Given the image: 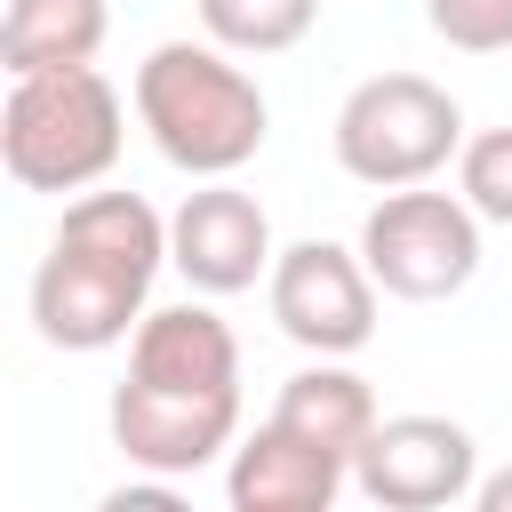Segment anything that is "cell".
<instances>
[{"mask_svg": "<svg viewBox=\"0 0 512 512\" xmlns=\"http://www.w3.org/2000/svg\"><path fill=\"white\" fill-rule=\"evenodd\" d=\"M168 224L144 192H80L32 272V328L56 352H112L144 328Z\"/></svg>", "mask_w": 512, "mask_h": 512, "instance_id": "1", "label": "cell"}, {"mask_svg": "<svg viewBox=\"0 0 512 512\" xmlns=\"http://www.w3.org/2000/svg\"><path fill=\"white\" fill-rule=\"evenodd\" d=\"M136 120L152 128L168 168L216 184V176H232V168H248L264 152L272 104L232 64V48H216V40H160L136 64Z\"/></svg>", "mask_w": 512, "mask_h": 512, "instance_id": "2", "label": "cell"}, {"mask_svg": "<svg viewBox=\"0 0 512 512\" xmlns=\"http://www.w3.org/2000/svg\"><path fill=\"white\" fill-rule=\"evenodd\" d=\"M120 88L96 64L72 72H24L0 104V168L24 192H88L120 160Z\"/></svg>", "mask_w": 512, "mask_h": 512, "instance_id": "3", "label": "cell"}, {"mask_svg": "<svg viewBox=\"0 0 512 512\" xmlns=\"http://www.w3.org/2000/svg\"><path fill=\"white\" fill-rule=\"evenodd\" d=\"M336 168L376 192H408L464 152V112L424 72H376L336 104Z\"/></svg>", "mask_w": 512, "mask_h": 512, "instance_id": "4", "label": "cell"}, {"mask_svg": "<svg viewBox=\"0 0 512 512\" xmlns=\"http://www.w3.org/2000/svg\"><path fill=\"white\" fill-rule=\"evenodd\" d=\"M360 264L376 272L384 296L400 304H440L480 272V216L464 208V192H384L360 224Z\"/></svg>", "mask_w": 512, "mask_h": 512, "instance_id": "5", "label": "cell"}, {"mask_svg": "<svg viewBox=\"0 0 512 512\" xmlns=\"http://www.w3.org/2000/svg\"><path fill=\"white\" fill-rule=\"evenodd\" d=\"M272 320L288 344H304L312 360H344L376 336V272L360 264V248L336 240H296L272 256Z\"/></svg>", "mask_w": 512, "mask_h": 512, "instance_id": "6", "label": "cell"}, {"mask_svg": "<svg viewBox=\"0 0 512 512\" xmlns=\"http://www.w3.org/2000/svg\"><path fill=\"white\" fill-rule=\"evenodd\" d=\"M480 480V448L456 416H384L352 456V488L384 512H440Z\"/></svg>", "mask_w": 512, "mask_h": 512, "instance_id": "7", "label": "cell"}, {"mask_svg": "<svg viewBox=\"0 0 512 512\" xmlns=\"http://www.w3.org/2000/svg\"><path fill=\"white\" fill-rule=\"evenodd\" d=\"M272 216L256 192H240L232 176L184 192V208L168 216V264L200 288V296H240L256 280H272Z\"/></svg>", "mask_w": 512, "mask_h": 512, "instance_id": "8", "label": "cell"}, {"mask_svg": "<svg viewBox=\"0 0 512 512\" xmlns=\"http://www.w3.org/2000/svg\"><path fill=\"white\" fill-rule=\"evenodd\" d=\"M240 432V400H208V392H168L144 376L112 384V448L152 472V480H184L200 464H216Z\"/></svg>", "mask_w": 512, "mask_h": 512, "instance_id": "9", "label": "cell"}, {"mask_svg": "<svg viewBox=\"0 0 512 512\" xmlns=\"http://www.w3.org/2000/svg\"><path fill=\"white\" fill-rule=\"evenodd\" d=\"M128 376L168 384V392H208V400H240V344L208 304H160L144 312V328L128 336Z\"/></svg>", "mask_w": 512, "mask_h": 512, "instance_id": "10", "label": "cell"}, {"mask_svg": "<svg viewBox=\"0 0 512 512\" xmlns=\"http://www.w3.org/2000/svg\"><path fill=\"white\" fill-rule=\"evenodd\" d=\"M344 480H352L344 456L304 448L296 432H280V424L264 416V432L232 448L224 512H336V488H344Z\"/></svg>", "mask_w": 512, "mask_h": 512, "instance_id": "11", "label": "cell"}, {"mask_svg": "<svg viewBox=\"0 0 512 512\" xmlns=\"http://www.w3.org/2000/svg\"><path fill=\"white\" fill-rule=\"evenodd\" d=\"M272 424H280V432H296L304 448H328V456H344V464H352L384 416H376V392H368L352 368H336V360H312V368H296V376L280 384V400H272Z\"/></svg>", "mask_w": 512, "mask_h": 512, "instance_id": "12", "label": "cell"}, {"mask_svg": "<svg viewBox=\"0 0 512 512\" xmlns=\"http://www.w3.org/2000/svg\"><path fill=\"white\" fill-rule=\"evenodd\" d=\"M104 32H112L104 0H8V16H0V64H8V80H24V72H72V64H96Z\"/></svg>", "mask_w": 512, "mask_h": 512, "instance_id": "13", "label": "cell"}, {"mask_svg": "<svg viewBox=\"0 0 512 512\" xmlns=\"http://www.w3.org/2000/svg\"><path fill=\"white\" fill-rule=\"evenodd\" d=\"M192 8H200V32L232 56H280L320 16V0H192Z\"/></svg>", "mask_w": 512, "mask_h": 512, "instance_id": "14", "label": "cell"}, {"mask_svg": "<svg viewBox=\"0 0 512 512\" xmlns=\"http://www.w3.org/2000/svg\"><path fill=\"white\" fill-rule=\"evenodd\" d=\"M456 192L480 224H512V128H480L456 152Z\"/></svg>", "mask_w": 512, "mask_h": 512, "instance_id": "15", "label": "cell"}, {"mask_svg": "<svg viewBox=\"0 0 512 512\" xmlns=\"http://www.w3.org/2000/svg\"><path fill=\"white\" fill-rule=\"evenodd\" d=\"M424 24L464 48V56H496L512 48V0H424Z\"/></svg>", "mask_w": 512, "mask_h": 512, "instance_id": "16", "label": "cell"}, {"mask_svg": "<svg viewBox=\"0 0 512 512\" xmlns=\"http://www.w3.org/2000/svg\"><path fill=\"white\" fill-rule=\"evenodd\" d=\"M96 512H192V504H184L168 480H128V488H112Z\"/></svg>", "mask_w": 512, "mask_h": 512, "instance_id": "17", "label": "cell"}, {"mask_svg": "<svg viewBox=\"0 0 512 512\" xmlns=\"http://www.w3.org/2000/svg\"><path fill=\"white\" fill-rule=\"evenodd\" d=\"M472 512H512V464H504V472H488V480L472 488Z\"/></svg>", "mask_w": 512, "mask_h": 512, "instance_id": "18", "label": "cell"}]
</instances>
